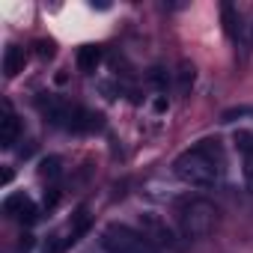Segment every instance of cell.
<instances>
[{"instance_id":"9c48e42d","label":"cell","mask_w":253,"mask_h":253,"mask_svg":"<svg viewBox=\"0 0 253 253\" xmlns=\"http://www.w3.org/2000/svg\"><path fill=\"white\" fill-rule=\"evenodd\" d=\"M143 229H146V232H155L161 244H167V247H176V238H173V232H170V226H164V223H161L158 217H152V214H146V217H143ZM146 232H143V235H146Z\"/></svg>"},{"instance_id":"7c38bea8","label":"cell","mask_w":253,"mask_h":253,"mask_svg":"<svg viewBox=\"0 0 253 253\" xmlns=\"http://www.w3.org/2000/svg\"><path fill=\"white\" fill-rule=\"evenodd\" d=\"M223 24H226V30H229V33H235V24H238V21H235V9H232L229 3L223 6Z\"/></svg>"},{"instance_id":"30bf717a","label":"cell","mask_w":253,"mask_h":253,"mask_svg":"<svg viewBox=\"0 0 253 253\" xmlns=\"http://www.w3.org/2000/svg\"><path fill=\"white\" fill-rule=\"evenodd\" d=\"M39 176L54 182V179L60 176V158H54V155H51V158H42V161H39Z\"/></svg>"},{"instance_id":"8992f818","label":"cell","mask_w":253,"mask_h":253,"mask_svg":"<svg viewBox=\"0 0 253 253\" xmlns=\"http://www.w3.org/2000/svg\"><path fill=\"white\" fill-rule=\"evenodd\" d=\"M18 140V116L12 113L9 104H3V119H0V146L9 149Z\"/></svg>"},{"instance_id":"9a60e30c","label":"cell","mask_w":253,"mask_h":253,"mask_svg":"<svg viewBox=\"0 0 253 253\" xmlns=\"http://www.w3.org/2000/svg\"><path fill=\"white\" fill-rule=\"evenodd\" d=\"M167 107H170V104H167V98H155V110H158V113H164Z\"/></svg>"},{"instance_id":"6da1fadb","label":"cell","mask_w":253,"mask_h":253,"mask_svg":"<svg viewBox=\"0 0 253 253\" xmlns=\"http://www.w3.org/2000/svg\"><path fill=\"white\" fill-rule=\"evenodd\" d=\"M220 167L223 158L217 140H203L173 161V173L191 188H214V182L220 179Z\"/></svg>"},{"instance_id":"4fadbf2b","label":"cell","mask_w":253,"mask_h":253,"mask_svg":"<svg viewBox=\"0 0 253 253\" xmlns=\"http://www.w3.org/2000/svg\"><path fill=\"white\" fill-rule=\"evenodd\" d=\"M36 48H39V57H42V60H48V57H54V42H39Z\"/></svg>"},{"instance_id":"3957f363","label":"cell","mask_w":253,"mask_h":253,"mask_svg":"<svg viewBox=\"0 0 253 253\" xmlns=\"http://www.w3.org/2000/svg\"><path fill=\"white\" fill-rule=\"evenodd\" d=\"M101 247L107 253H158V247L143 232H134L131 226L122 223H110L101 232Z\"/></svg>"},{"instance_id":"52a82bcc","label":"cell","mask_w":253,"mask_h":253,"mask_svg":"<svg viewBox=\"0 0 253 253\" xmlns=\"http://www.w3.org/2000/svg\"><path fill=\"white\" fill-rule=\"evenodd\" d=\"M98 66H101V48H98V45H84V48L78 51V69H81L84 75H92Z\"/></svg>"},{"instance_id":"5bb4252c","label":"cell","mask_w":253,"mask_h":253,"mask_svg":"<svg viewBox=\"0 0 253 253\" xmlns=\"http://www.w3.org/2000/svg\"><path fill=\"white\" fill-rule=\"evenodd\" d=\"M30 247H33V235H21V241H18V253H30Z\"/></svg>"},{"instance_id":"7a4b0ae2","label":"cell","mask_w":253,"mask_h":253,"mask_svg":"<svg viewBox=\"0 0 253 253\" xmlns=\"http://www.w3.org/2000/svg\"><path fill=\"white\" fill-rule=\"evenodd\" d=\"M214 223H217L214 203H209L203 197H194V200H185L179 206V226H182L185 238H206V235H211Z\"/></svg>"},{"instance_id":"8fae6325","label":"cell","mask_w":253,"mask_h":253,"mask_svg":"<svg viewBox=\"0 0 253 253\" xmlns=\"http://www.w3.org/2000/svg\"><path fill=\"white\" fill-rule=\"evenodd\" d=\"M191 84H194V66H191V63H182V66H179V89L188 92Z\"/></svg>"},{"instance_id":"5b68a950","label":"cell","mask_w":253,"mask_h":253,"mask_svg":"<svg viewBox=\"0 0 253 253\" xmlns=\"http://www.w3.org/2000/svg\"><path fill=\"white\" fill-rule=\"evenodd\" d=\"M3 214L15 217V220H21V223H33V220L39 217V209H36V203H33L27 194H12V197L3 200Z\"/></svg>"},{"instance_id":"277c9868","label":"cell","mask_w":253,"mask_h":253,"mask_svg":"<svg viewBox=\"0 0 253 253\" xmlns=\"http://www.w3.org/2000/svg\"><path fill=\"white\" fill-rule=\"evenodd\" d=\"M232 143H235V152L241 155V173H244V185L247 191L253 194V131H244L238 128L232 134Z\"/></svg>"},{"instance_id":"ba28073f","label":"cell","mask_w":253,"mask_h":253,"mask_svg":"<svg viewBox=\"0 0 253 253\" xmlns=\"http://www.w3.org/2000/svg\"><path fill=\"white\" fill-rule=\"evenodd\" d=\"M18 72H24V48L9 45V48L3 51V75H6V78H15Z\"/></svg>"}]
</instances>
